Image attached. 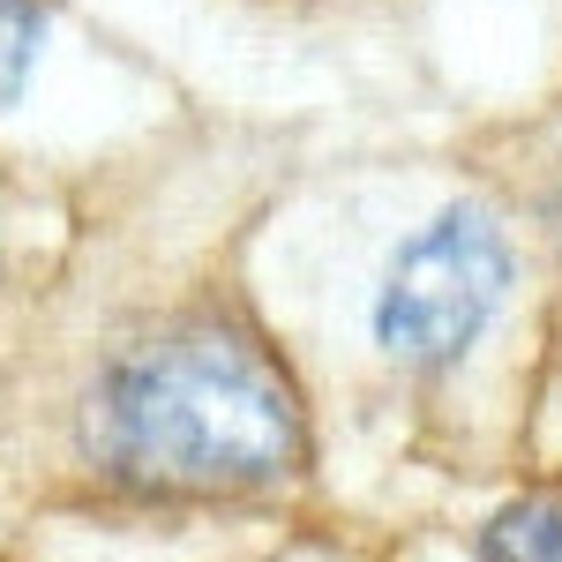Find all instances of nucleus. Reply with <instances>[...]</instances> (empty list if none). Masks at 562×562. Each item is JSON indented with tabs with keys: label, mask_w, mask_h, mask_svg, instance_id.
I'll return each instance as SVG.
<instances>
[{
	"label": "nucleus",
	"mask_w": 562,
	"mask_h": 562,
	"mask_svg": "<svg viewBox=\"0 0 562 562\" xmlns=\"http://www.w3.org/2000/svg\"><path fill=\"white\" fill-rule=\"evenodd\" d=\"M83 442L135 495H262L307 465L285 368L233 323H166L113 352Z\"/></svg>",
	"instance_id": "f257e3e1"
},
{
	"label": "nucleus",
	"mask_w": 562,
	"mask_h": 562,
	"mask_svg": "<svg viewBox=\"0 0 562 562\" xmlns=\"http://www.w3.org/2000/svg\"><path fill=\"white\" fill-rule=\"evenodd\" d=\"M503 293H510V240L480 203H458V211L428 217L390 256L375 307H368V330H375L390 368L450 375L480 346V330L495 323Z\"/></svg>",
	"instance_id": "f03ea898"
},
{
	"label": "nucleus",
	"mask_w": 562,
	"mask_h": 562,
	"mask_svg": "<svg viewBox=\"0 0 562 562\" xmlns=\"http://www.w3.org/2000/svg\"><path fill=\"white\" fill-rule=\"evenodd\" d=\"M480 562H562V495H518L480 525Z\"/></svg>",
	"instance_id": "7ed1b4c3"
},
{
	"label": "nucleus",
	"mask_w": 562,
	"mask_h": 562,
	"mask_svg": "<svg viewBox=\"0 0 562 562\" xmlns=\"http://www.w3.org/2000/svg\"><path fill=\"white\" fill-rule=\"evenodd\" d=\"M38 38H45V8L38 0H0V105H15V90L31 83Z\"/></svg>",
	"instance_id": "20e7f679"
},
{
	"label": "nucleus",
	"mask_w": 562,
	"mask_h": 562,
	"mask_svg": "<svg viewBox=\"0 0 562 562\" xmlns=\"http://www.w3.org/2000/svg\"><path fill=\"white\" fill-rule=\"evenodd\" d=\"M278 562H352V555H338V548H293V555H278Z\"/></svg>",
	"instance_id": "39448f33"
}]
</instances>
